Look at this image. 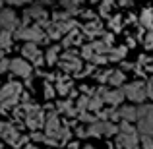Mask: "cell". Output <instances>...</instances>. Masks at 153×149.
Listing matches in <instances>:
<instances>
[{
    "label": "cell",
    "instance_id": "cell-1",
    "mask_svg": "<svg viewBox=\"0 0 153 149\" xmlns=\"http://www.w3.org/2000/svg\"><path fill=\"white\" fill-rule=\"evenodd\" d=\"M138 122H140V134L151 136L153 138V105H142L138 108Z\"/></svg>",
    "mask_w": 153,
    "mask_h": 149
},
{
    "label": "cell",
    "instance_id": "cell-2",
    "mask_svg": "<svg viewBox=\"0 0 153 149\" xmlns=\"http://www.w3.org/2000/svg\"><path fill=\"white\" fill-rule=\"evenodd\" d=\"M14 37L16 39H25V41H31V43L37 45V43L45 41L47 33L37 25V23H33V25H27V27H19V29L14 33Z\"/></svg>",
    "mask_w": 153,
    "mask_h": 149
},
{
    "label": "cell",
    "instance_id": "cell-3",
    "mask_svg": "<svg viewBox=\"0 0 153 149\" xmlns=\"http://www.w3.org/2000/svg\"><path fill=\"white\" fill-rule=\"evenodd\" d=\"M0 134H2L4 142H8L10 145H14V147H22L23 143L27 142V138H19L18 130H16L12 124H8V122H2V126H0Z\"/></svg>",
    "mask_w": 153,
    "mask_h": 149
},
{
    "label": "cell",
    "instance_id": "cell-4",
    "mask_svg": "<svg viewBox=\"0 0 153 149\" xmlns=\"http://www.w3.org/2000/svg\"><path fill=\"white\" fill-rule=\"evenodd\" d=\"M120 128L112 122H95L87 128V136H114L118 134Z\"/></svg>",
    "mask_w": 153,
    "mask_h": 149
},
{
    "label": "cell",
    "instance_id": "cell-5",
    "mask_svg": "<svg viewBox=\"0 0 153 149\" xmlns=\"http://www.w3.org/2000/svg\"><path fill=\"white\" fill-rule=\"evenodd\" d=\"M124 93H126V97L130 101H136V103H142L146 97H149V95H147V87L140 82L128 83V85L124 87Z\"/></svg>",
    "mask_w": 153,
    "mask_h": 149
},
{
    "label": "cell",
    "instance_id": "cell-6",
    "mask_svg": "<svg viewBox=\"0 0 153 149\" xmlns=\"http://www.w3.org/2000/svg\"><path fill=\"white\" fill-rule=\"evenodd\" d=\"M25 112H27V118H25V122H27V126L31 128V130H39V128L43 126V112H41V108L39 107H33V105H25Z\"/></svg>",
    "mask_w": 153,
    "mask_h": 149
},
{
    "label": "cell",
    "instance_id": "cell-7",
    "mask_svg": "<svg viewBox=\"0 0 153 149\" xmlns=\"http://www.w3.org/2000/svg\"><path fill=\"white\" fill-rule=\"evenodd\" d=\"M60 130H62V126H60V120L58 116H56V112H49V116H47V122H45V136H49V138H58Z\"/></svg>",
    "mask_w": 153,
    "mask_h": 149
},
{
    "label": "cell",
    "instance_id": "cell-8",
    "mask_svg": "<svg viewBox=\"0 0 153 149\" xmlns=\"http://www.w3.org/2000/svg\"><path fill=\"white\" fill-rule=\"evenodd\" d=\"M0 21H2V29L4 31H18V25H19V21H18V18H16V14L10 10V8H4L2 10V16H0Z\"/></svg>",
    "mask_w": 153,
    "mask_h": 149
},
{
    "label": "cell",
    "instance_id": "cell-9",
    "mask_svg": "<svg viewBox=\"0 0 153 149\" xmlns=\"http://www.w3.org/2000/svg\"><path fill=\"white\" fill-rule=\"evenodd\" d=\"M22 52H23V56L25 58H29L31 62H35L39 66V64H43V54H41V50L37 49V45L35 43H27V45H23V49H22Z\"/></svg>",
    "mask_w": 153,
    "mask_h": 149
},
{
    "label": "cell",
    "instance_id": "cell-10",
    "mask_svg": "<svg viewBox=\"0 0 153 149\" xmlns=\"http://www.w3.org/2000/svg\"><path fill=\"white\" fill-rule=\"evenodd\" d=\"M116 145H120V149H140L138 132H134V134H120L118 139H116Z\"/></svg>",
    "mask_w": 153,
    "mask_h": 149
},
{
    "label": "cell",
    "instance_id": "cell-11",
    "mask_svg": "<svg viewBox=\"0 0 153 149\" xmlns=\"http://www.w3.org/2000/svg\"><path fill=\"white\" fill-rule=\"evenodd\" d=\"M10 70L14 72L16 76H22V78H29V76H31V64H27L25 60H22V58H14V60H12Z\"/></svg>",
    "mask_w": 153,
    "mask_h": 149
},
{
    "label": "cell",
    "instance_id": "cell-12",
    "mask_svg": "<svg viewBox=\"0 0 153 149\" xmlns=\"http://www.w3.org/2000/svg\"><path fill=\"white\" fill-rule=\"evenodd\" d=\"M62 68L68 72H78L79 68H82V62H79V58L76 54H72V52H64L62 54Z\"/></svg>",
    "mask_w": 153,
    "mask_h": 149
},
{
    "label": "cell",
    "instance_id": "cell-13",
    "mask_svg": "<svg viewBox=\"0 0 153 149\" xmlns=\"http://www.w3.org/2000/svg\"><path fill=\"white\" fill-rule=\"evenodd\" d=\"M19 93H22V85H19V83H14V82H8L6 85L2 87V93H0V101H8V99L19 97Z\"/></svg>",
    "mask_w": 153,
    "mask_h": 149
},
{
    "label": "cell",
    "instance_id": "cell-14",
    "mask_svg": "<svg viewBox=\"0 0 153 149\" xmlns=\"http://www.w3.org/2000/svg\"><path fill=\"white\" fill-rule=\"evenodd\" d=\"M103 97L108 105H120L126 97V93H124V89H114V91H105Z\"/></svg>",
    "mask_w": 153,
    "mask_h": 149
},
{
    "label": "cell",
    "instance_id": "cell-15",
    "mask_svg": "<svg viewBox=\"0 0 153 149\" xmlns=\"http://www.w3.org/2000/svg\"><path fill=\"white\" fill-rule=\"evenodd\" d=\"M118 114L122 118V122H134V120H138V108L122 107V108H118Z\"/></svg>",
    "mask_w": 153,
    "mask_h": 149
},
{
    "label": "cell",
    "instance_id": "cell-16",
    "mask_svg": "<svg viewBox=\"0 0 153 149\" xmlns=\"http://www.w3.org/2000/svg\"><path fill=\"white\" fill-rule=\"evenodd\" d=\"M83 41V35L79 33L78 29H74L72 33H68L66 37H64V41H62V45L64 47H72V45H79V43Z\"/></svg>",
    "mask_w": 153,
    "mask_h": 149
},
{
    "label": "cell",
    "instance_id": "cell-17",
    "mask_svg": "<svg viewBox=\"0 0 153 149\" xmlns=\"http://www.w3.org/2000/svg\"><path fill=\"white\" fill-rule=\"evenodd\" d=\"M83 33L87 37H97V35H103V27L99 21H89L85 27H83Z\"/></svg>",
    "mask_w": 153,
    "mask_h": 149
},
{
    "label": "cell",
    "instance_id": "cell-18",
    "mask_svg": "<svg viewBox=\"0 0 153 149\" xmlns=\"http://www.w3.org/2000/svg\"><path fill=\"white\" fill-rule=\"evenodd\" d=\"M58 110L66 112L68 116H74V114H78V110H76V108L72 107V101H64V103H58Z\"/></svg>",
    "mask_w": 153,
    "mask_h": 149
},
{
    "label": "cell",
    "instance_id": "cell-19",
    "mask_svg": "<svg viewBox=\"0 0 153 149\" xmlns=\"http://www.w3.org/2000/svg\"><path fill=\"white\" fill-rule=\"evenodd\" d=\"M108 83H111V85H120V83H124V72H120V70L112 72L111 78H108Z\"/></svg>",
    "mask_w": 153,
    "mask_h": 149
},
{
    "label": "cell",
    "instance_id": "cell-20",
    "mask_svg": "<svg viewBox=\"0 0 153 149\" xmlns=\"http://www.w3.org/2000/svg\"><path fill=\"white\" fill-rule=\"evenodd\" d=\"M56 56H58V47H51V49L47 50V54H45L47 64H54L56 62Z\"/></svg>",
    "mask_w": 153,
    "mask_h": 149
},
{
    "label": "cell",
    "instance_id": "cell-21",
    "mask_svg": "<svg viewBox=\"0 0 153 149\" xmlns=\"http://www.w3.org/2000/svg\"><path fill=\"white\" fill-rule=\"evenodd\" d=\"M0 43H2V49H4V50L10 49V43H12L10 31H2V35H0Z\"/></svg>",
    "mask_w": 153,
    "mask_h": 149
},
{
    "label": "cell",
    "instance_id": "cell-22",
    "mask_svg": "<svg viewBox=\"0 0 153 149\" xmlns=\"http://www.w3.org/2000/svg\"><path fill=\"white\" fill-rule=\"evenodd\" d=\"M142 23L146 27H153V19H151V10H143V14H142Z\"/></svg>",
    "mask_w": 153,
    "mask_h": 149
},
{
    "label": "cell",
    "instance_id": "cell-23",
    "mask_svg": "<svg viewBox=\"0 0 153 149\" xmlns=\"http://www.w3.org/2000/svg\"><path fill=\"white\" fill-rule=\"evenodd\" d=\"M124 54H126V49H124V47H118V49L112 50V54H108V60H120Z\"/></svg>",
    "mask_w": 153,
    "mask_h": 149
},
{
    "label": "cell",
    "instance_id": "cell-24",
    "mask_svg": "<svg viewBox=\"0 0 153 149\" xmlns=\"http://www.w3.org/2000/svg\"><path fill=\"white\" fill-rule=\"evenodd\" d=\"M56 89H58L60 93H68V89H70V82H68V79H58Z\"/></svg>",
    "mask_w": 153,
    "mask_h": 149
},
{
    "label": "cell",
    "instance_id": "cell-25",
    "mask_svg": "<svg viewBox=\"0 0 153 149\" xmlns=\"http://www.w3.org/2000/svg\"><path fill=\"white\" fill-rule=\"evenodd\" d=\"M142 145L143 149H153V138L151 136H142Z\"/></svg>",
    "mask_w": 153,
    "mask_h": 149
},
{
    "label": "cell",
    "instance_id": "cell-26",
    "mask_svg": "<svg viewBox=\"0 0 153 149\" xmlns=\"http://www.w3.org/2000/svg\"><path fill=\"white\" fill-rule=\"evenodd\" d=\"M79 2H83V0H60V4L62 6H66V8H70V10H76V4H79Z\"/></svg>",
    "mask_w": 153,
    "mask_h": 149
},
{
    "label": "cell",
    "instance_id": "cell-27",
    "mask_svg": "<svg viewBox=\"0 0 153 149\" xmlns=\"http://www.w3.org/2000/svg\"><path fill=\"white\" fill-rule=\"evenodd\" d=\"M111 6H112V0H103V4H101V14L107 16L108 10H111Z\"/></svg>",
    "mask_w": 153,
    "mask_h": 149
},
{
    "label": "cell",
    "instance_id": "cell-28",
    "mask_svg": "<svg viewBox=\"0 0 153 149\" xmlns=\"http://www.w3.org/2000/svg\"><path fill=\"white\" fill-rule=\"evenodd\" d=\"M45 97L47 99H52V97H54V89L51 87V83H45Z\"/></svg>",
    "mask_w": 153,
    "mask_h": 149
},
{
    "label": "cell",
    "instance_id": "cell-29",
    "mask_svg": "<svg viewBox=\"0 0 153 149\" xmlns=\"http://www.w3.org/2000/svg\"><path fill=\"white\" fill-rule=\"evenodd\" d=\"M10 66H12V60H8V58H2V68H0V72H6V70H10Z\"/></svg>",
    "mask_w": 153,
    "mask_h": 149
},
{
    "label": "cell",
    "instance_id": "cell-30",
    "mask_svg": "<svg viewBox=\"0 0 153 149\" xmlns=\"http://www.w3.org/2000/svg\"><path fill=\"white\" fill-rule=\"evenodd\" d=\"M8 4H12V6H22V4H27L31 2V0H6Z\"/></svg>",
    "mask_w": 153,
    "mask_h": 149
},
{
    "label": "cell",
    "instance_id": "cell-31",
    "mask_svg": "<svg viewBox=\"0 0 153 149\" xmlns=\"http://www.w3.org/2000/svg\"><path fill=\"white\" fill-rule=\"evenodd\" d=\"M146 47H147V49H153V33L147 35V39H146Z\"/></svg>",
    "mask_w": 153,
    "mask_h": 149
},
{
    "label": "cell",
    "instance_id": "cell-32",
    "mask_svg": "<svg viewBox=\"0 0 153 149\" xmlns=\"http://www.w3.org/2000/svg\"><path fill=\"white\" fill-rule=\"evenodd\" d=\"M120 18H114V19H111V25H112V29H120Z\"/></svg>",
    "mask_w": 153,
    "mask_h": 149
},
{
    "label": "cell",
    "instance_id": "cell-33",
    "mask_svg": "<svg viewBox=\"0 0 153 149\" xmlns=\"http://www.w3.org/2000/svg\"><path fill=\"white\" fill-rule=\"evenodd\" d=\"M147 95L153 99V78L149 79V83H147Z\"/></svg>",
    "mask_w": 153,
    "mask_h": 149
},
{
    "label": "cell",
    "instance_id": "cell-34",
    "mask_svg": "<svg viewBox=\"0 0 153 149\" xmlns=\"http://www.w3.org/2000/svg\"><path fill=\"white\" fill-rule=\"evenodd\" d=\"M23 149H39V147H37V145H25Z\"/></svg>",
    "mask_w": 153,
    "mask_h": 149
},
{
    "label": "cell",
    "instance_id": "cell-35",
    "mask_svg": "<svg viewBox=\"0 0 153 149\" xmlns=\"http://www.w3.org/2000/svg\"><path fill=\"white\" fill-rule=\"evenodd\" d=\"M70 149H78V143H70Z\"/></svg>",
    "mask_w": 153,
    "mask_h": 149
},
{
    "label": "cell",
    "instance_id": "cell-36",
    "mask_svg": "<svg viewBox=\"0 0 153 149\" xmlns=\"http://www.w3.org/2000/svg\"><path fill=\"white\" fill-rule=\"evenodd\" d=\"M41 2H49V0H41Z\"/></svg>",
    "mask_w": 153,
    "mask_h": 149
},
{
    "label": "cell",
    "instance_id": "cell-37",
    "mask_svg": "<svg viewBox=\"0 0 153 149\" xmlns=\"http://www.w3.org/2000/svg\"><path fill=\"white\" fill-rule=\"evenodd\" d=\"M85 149H93V147H85Z\"/></svg>",
    "mask_w": 153,
    "mask_h": 149
},
{
    "label": "cell",
    "instance_id": "cell-38",
    "mask_svg": "<svg viewBox=\"0 0 153 149\" xmlns=\"http://www.w3.org/2000/svg\"><path fill=\"white\" fill-rule=\"evenodd\" d=\"M91 2H97V0H91Z\"/></svg>",
    "mask_w": 153,
    "mask_h": 149
},
{
    "label": "cell",
    "instance_id": "cell-39",
    "mask_svg": "<svg viewBox=\"0 0 153 149\" xmlns=\"http://www.w3.org/2000/svg\"><path fill=\"white\" fill-rule=\"evenodd\" d=\"M4 149H6V147H4Z\"/></svg>",
    "mask_w": 153,
    "mask_h": 149
}]
</instances>
